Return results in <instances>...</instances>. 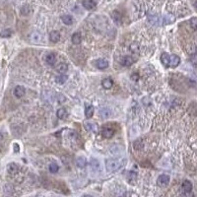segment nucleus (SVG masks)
Listing matches in <instances>:
<instances>
[{
  "mask_svg": "<svg viewBox=\"0 0 197 197\" xmlns=\"http://www.w3.org/2000/svg\"><path fill=\"white\" fill-rule=\"evenodd\" d=\"M90 166H91V169H92V170L94 172H96V174H99V172H102V166H101V163L99 162L98 160L92 159L91 160Z\"/></svg>",
  "mask_w": 197,
  "mask_h": 197,
  "instance_id": "nucleus-4",
  "label": "nucleus"
},
{
  "mask_svg": "<svg viewBox=\"0 0 197 197\" xmlns=\"http://www.w3.org/2000/svg\"><path fill=\"white\" fill-rule=\"evenodd\" d=\"M67 69H68V65L66 63H60L56 67V71L60 74H64L67 71Z\"/></svg>",
  "mask_w": 197,
  "mask_h": 197,
  "instance_id": "nucleus-24",
  "label": "nucleus"
},
{
  "mask_svg": "<svg viewBox=\"0 0 197 197\" xmlns=\"http://www.w3.org/2000/svg\"><path fill=\"white\" fill-rule=\"evenodd\" d=\"M112 115V110L109 107H102L100 109V116L102 118H109Z\"/></svg>",
  "mask_w": 197,
  "mask_h": 197,
  "instance_id": "nucleus-8",
  "label": "nucleus"
},
{
  "mask_svg": "<svg viewBox=\"0 0 197 197\" xmlns=\"http://www.w3.org/2000/svg\"><path fill=\"white\" fill-rule=\"evenodd\" d=\"M190 27L193 30H197V18L190 19Z\"/></svg>",
  "mask_w": 197,
  "mask_h": 197,
  "instance_id": "nucleus-32",
  "label": "nucleus"
},
{
  "mask_svg": "<svg viewBox=\"0 0 197 197\" xmlns=\"http://www.w3.org/2000/svg\"><path fill=\"white\" fill-rule=\"evenodd\" d=\"M96 66H97V68L99 69H105L109 67V62L107 60H105V59H98L97 61H96Z\"/></svg>",
  "mask_w": 197,
  "mask_h": 197,
  "instance_id": "nucleus-13",
  "label": "nucleus"
},
{
  "mask_svg": "<svg viewBox=\"0 0 197 197\" xmlns=\"http://www.w3.org/2000/svg\"><path fill=\"white\" fill-rule=\"evenodd\" d=\"M25 88L22 87V86H17V87L14 89V95H15L16 98H22L24 95H25Z\"/></svg>",
  "mask_w": 197,
  "mask_h": 197,
  "instance_id": "nucleus-12",
  "label": "nucleus"
},
{
  "mask_svg": "<svg viewBox=\"0 0 197 197\" xmlns=\"http://www.w3.org/2000/svg\"><path fill=\"white\" fill-rule=\"evenodd\" d=\"M61 20L62 22H63L65 25H71L72 23H73V18L70 16V15H65V16H62L61 17Z\"/></svg>",
  "mask_w": 197,
  "mask_h": 197,
  "instance_id": "nucleus-26",
  "label": "nucleus"
},
{
  "mask_svg": "<svg viewBox=\"0 0 197 197\" xmlns=\"http://www.w3.org/2000/svg\"><path fill=\"white\" fill-rule=\"evenodd\" d=\"M11 35H12L11 30H4L0 33V37H2V38H8V37H10Z\"/></svg>",
  "mask_w": 197,
  "mask_h": 197,
  "instance_id": "nucleus-31",
  "label": "nucleus"
},
{
  "mask_svg": "<svg viewBox=\"0 0 197 197\" xmlns=\"http://www.w3.org/2000/svg\"><path fill=\"white\" fill-rule=\"evenodd\" d=\"M71 40L74 44H81V40H82V37H81L80 33H75L72 35L71 37Z\"/></svg>",
  "mask_w": 197,
  "mask_h": 197,
  "instance_id": "nucleus-20",
  "label": "nucleus"
},
{
  "mask_svg": "<svg viewBox=\"0 0 197 197\" xmlns=\"http://www.w3.org/2000/svg\"><path fill=\"white\" fill-rule=\"evenodd\" d=\"M114 135V129L110 125H105L102 129V136L104 138L109 139Z\"/></svg>",
  "mask_w": 197,
  "mask_h": 197,
  "instance_id": "nucleus-2",
  "label": "nucleus"
},
{
  "mask_svg": "<svg viewBox=\"0 0 197 197\" xmlns=\"http://www.w3.org/2000/svg\"><path fill=\"white\" fill-rule=\"evenodd\" d=\"M111 18L114 20V22L116 24V25H120L122 23V17L121 14L119 13L118 11H114L111 13Z\"/></svg>",
  "mask_w": 197,
  "mask_h": 197,
  "instance_id": "nucleus-10",
  "label": "nucleus"
},
{
  "mask_svg": "<svg viewBox=\"0 0 197 197\" xmlns=\"http://www.w3.org/2000/svg\"><path fill=\"white\" fill-rule=\"evenodd\" d=\"M144 147V144L142 142V140L141 139H138V140H136L135 142H134V149L135 150H142Z\"/></svg>",
  "mask_w": 197,
  "mask_h": 197,
  "instance_id": "nucleus-29",
  "label": "nucleus"
},
{
  "mask_svg": "<svg viewBox=\"0 0 197 197\" xmlns=\"http://www.w3.org/2000/svg\"><path fill=\"white\" fill-rule=\"evenodd\" d=\"M129 49H130V51L132 52V53L137 54V53H139V49H140V47H139V45L137 44L136 42H133V44L130 45Z\"/></svg>",
  "mask_w": 197,
  "mask_h": 197,
  "instance_id": "nucleus-28",
  "label": "nucleus"
},
{
  "mask_svg": "<svg viewBox=\"0 0 197 197\" xmlns=\"http://www.w3.org/2000/svg\"><path fill=\"white\" fill-rule=\"evenodd\" d=\"M55 60H56V57H55L54 53H49L47 55V57H45V62H47V63L50 66L54 65Z\"/></svg>",
  "mask_w": 197,
  "mask_h": 197,
  "instance_id": "nucleus-18",
  "label": "nucleus"
},
{
  "mask_svg": "<svg viewBox=\"0 0 197 197\" xmlns=\"http://www.w3.org/2000/svg\"><path fill=\"white\" fill-rule=\"evenodd\" d=\"M7 170H8V172L11 174H17V172H18V165L15 164V163H11V164H9L8 167H7Z\"/></svg>",
  "mask_w": 197,
  "mask_h": 197,
  "instance_id": "nucleus-21",
  "label": "nucleus"
},
{
  "mask_svg": "<svg viewBox=\"0 0 197 197\" xmlns=\"http://www.w3.org/2000/svg\"><path fill=\"white\" fill-rule=\"evenodd\" d=\"M195 7H196V8H197V1L195 2Z\"/></svg>",
  "mask_w": 197,
  "mask_h": 197,
  "instance_id": "nucleus-37",
  "label": "nucleus"
},
{
  "mask_svg": "<svg viewBox=\"0 0 197 197\" xmlns=\"http://www.w3.org/2000/svg\"><path fill=\"white\" fill-rule=\"evenodd\" d=\"M102 85L105 89H110L114 86V81L110 78H105L102 81Z\"/></svg>",
  "mask_w": 197,
  "mask_h": 197,
  "instance_id": "nucleus-19",
  "label": "nucleus"
},
{
  "mask_svg": "<svg viewBox=\"0 0 197 197\" xmlns=\"http://www.w3.org/2000/svg\"><path fill=\"white\" fill-rule=\"evenodd\" d=\"M84 126H85L86 130L89 132H92V133H95V134H97L99 132V127L97 124L94 123V122L86 121L85 123H84Z\"/></svg>",
  "mask_w": 197,
  "mask_h": 197,
  "instance_id": "nucleus-3",
  "label": "nucleus"
},
{
  "mask_svg": "<svg viewBox=\"0 0 197 197\" xmlns=\"http://www.w3.org/2000/svg\"><path fill=\"white\" fill-rule=\"evenodd\" d=\"M14 149H15V153H18L19 152V146H18V144H14Z\"/></svg>",
  "mask_w": 197,
  "mask_h": 197,
  "instance_id": "nucleus-35",
  "label": "nucleus"
},
{
  "mask_svg": "<svg viewBox=\"0 0 197 197\" xmlns=\"http://www.w3.org/2000/svg\"><path fill=\"white\" fill-rule=\"evenodd\" d=\"M30 40L33 44H40V40H42V36L37 32H34L32 35H31Z\"/></svg>",
  "mask_w": 197,
  "mask_h": 197,
  "instance_id": "nucleus-15",
  "label": "nucleus"
},
{
  "mask_svg": "<svg viewBox=\"0 0 197 197\" xmlns=\"http://www.w3.org/2000/svg\"><path fill=\"white\" fill-rule=\"evenodd\" d=\"M181 187L185 193H189V192H191V190H192V183L189 181H184L182 182Z\"/></svg>",
  "mask_w": 197,
  "mask_h": 197,
  "instance_id": "nucleus-17",
  "label": "nucleus"
},
{
  "mask_svg": "<svg viewBox=\"0 0 197 197\" xmlns=\"http://www.w3.org/2000/svg\"><path fill=\"white\" fill-rule=\"evenodd\" d=\"M170 55L164 52L162 55H161V62L163 63V65L168 67L170 66Z\"/></svg>",
  "mask_w": 197,
  "mask_h": 197,
  "instance_id": "nucleus-14",
  "label": "nucleus"
},
{
  "mask_svg": "<svg viewBox=\"0 0 197 197\" xmlns=\"http://www.w3.org/2000/svg\"><path fill=\"white\" fill-rule=\"evenodd\" d=\"M58 170H59V167L57 166L56 164H50L49 165V172H52V174H55V172H58Z\"/></svg>",
  "mask_w": 197,
  "mask_h": 197,
  "instance_id": "nucleus-30",
  "label": "nucleus"
},
{
  "mask_svg": "<svg viewBox=\"0 0 197 197\" xmlns=\"http://www.w3.org/2000/svg\"><path fill=\"white\" fill-rule=\"evenodd\" d=\"M124 164V160L121 159H109L105 161V169L109 172H114L118 170Z\"/></svg>",
  "mask_w": 197,
  "mask_h": 197,
  "instance_id": "nucleus-1",
  "label": "nucleus"
},
{
  "mask_svg": "<svg viewBox=\"0 0 197 197\" xmlns=\"http://www.w3.org/2000/svg\"><path fill=\"white\" fill-rule=\"evenodd\" d=\"M56 115H57V117H58V118L64 119L67 115H68V114H67V110L65 109H59L58 110H57Z\"/></svg>",
  "mask_w": 197,
  "mask_h": 197,
  "instance_id": "nucleus-25",
  "label": "nucleus"
},
{
  "mask_svg": "<svg viewBox=\"0 0 197 197\" xmlns=\"http://www.w3.org/2000/svg\"><path fill=\"white\" fill-rule=\"evenodd\" d=\"M49 40H51L52 42H59V40H60V34H59V32H57V31H52V32L49 34Z\"/></svg>",
  "mask_w": 197,
  "mask_h": 197,
  "instance_id": "nucleus-16",
  "label": "nucleus"
},
{
  "mask_svg": "<svg viewBox=\"0 0 197 197\" xmlns=\"http://www.w3.org/2000/svg\"><path fill=\"white\" fill-rule=\"evenodd\" d=\"M87 165V160L85 157H78L76 159V166L78 168H84Z\"/></svg>",
  "mask_w": 197,
  "mask_h": 197,
  "instance_id": "nucleus-22",
  "label": "nucleus"
},
{
  "mask_svg": "<svg viewBox=\"0 0 197 197\" xmlns=\"http://www.w3.org/2000/svg\"><path fill=\"white\" fill-rule=\"evenodd\" d=\"M149 20H152V23L153 24H156V23L158 22V17L157 16H152V18L150 17V18H149Z\"/></svg>",
  "mask_w": 197,
  "mask_h": 197,
  "instance_id": "nucleus-34",
  "label": "nucleus"
},
{
  "mask_svg": "<svg viewBox=\"0 0 197 197\" xmlns=\"http://www.w3.org/2000/svg\"><path fill=\"white\" fill-rule=\"evenodd\" d=\"M67 80V76L65 74H61V75L57 76L56 78H55V82L58 83V84H63L65 83Z\"/></svg>",
  "mask_w": 197,
  "mask_h": 197,
  "instance_id": "nucleus-27",
  "label": "nucleus"
},
{
  "mask_svg": "<svg viewBox=\"0 0 197 197\" xmlns=\"http://www.w3.org/2000/svg\"><path fill=\"white\" fill-rule=\"evenodd\" d=\"M136 181H137V174H136V172H133V170L129 172L128 174H127V181L129 182V184H131V185H134V184L136 183Z\"/></svg>",
  "mask_w": 197,
  "mask_h": 197,
  "instance_id": "nucleus-9",
  "label": "nucleus"
},
{
  "mask_svg": "<svg viewBox=\"0 0 197 197\" xmlns=\"http://www.w3.org/2000/svg\"><path fill=\"white\" fill-rule=\"evenodd\" d=\"M181 63V58H179V56H177V55L175 54H172L170 55V66L172 67H176L179 66V64Z\"/></svg>",
  "mask_w": 197,
  "mask_h": 197,
  "instance_id": "nucleus-11",
  "label": "nucleus"
},
{
  "mask_svg": "<svg viewBox=\"0 0 197 197\" xmlns=\"http://www.w3.org/2000/svg\"><path fill=\"white\" fill-rule=\"evenodd\" d=\"M2 139H3V135H2V133L0 132V141H1Z\"/></svg>",
  "mask_w": 197,
  "mask_h": 197,
  "instance_id": "nucleus-36",
  "label": "nucleus"
},
{
  "mask_svg": "<svg viewBox=\"0 0 197 197\" xmlns=\"http://www.w3.org/2000/svg\"><path fill=\"white\" fill-rule=\"evenodd\" d=\"M94 111H95V109H94L93 105H87L85 109V115L87 118H91L94 114Z\"/></svg>",
  "mask_w": 197,
  "mask_h": 197,
  "instance_id": "nucleus-23",
  "label": "nucleus"
},
{
  "mask_svg": "<svg viewBox=\"0 0 197 197\" xmlns=\"http://www.w3.org/2000/svg\"><path fill=\"white\" fill-rule=\"evenodd\" d=\"M170 176L168 174H162V175H160L159 177H158V181H157V183H158V185H160V186H166V185H168L169 184V182H170Z\"/></svg>",
  "mask_w": 197,
  "mask_h": 197,
  "instance_id": "nucleus-6",
  "label": "nucleus"
},
{
  "mask_svg": "<svg viewBox=\"0 0 197 197\" xmlns=\"http://www.w3.org/2000/svg\"><path fill=\"white\" fill-rule=\"evenodd\" d=\"M82 5H83L84 8L87 9V10H93V9L96 8L97 3H96L94 0H83Z\"/></svg>",
  "mask_w": 197,
  "mask_h": 197,
  "instance_id": "nucleus-7",
  "label": "nucleus"
},
{
  "mask_svg": "<svg viewBox=\"0 0 197 197\" xmlns=\"http://www.w3.org/2000/svg\"><path fill=\"white\" fill-rule=\"evenodd\" d=\"M131 79H132L133 81H137V80L139 79V74H138V73H133V74L131 75Z\"/></svg>",
  "mask_w": 197,
  "mask_h": 197,
  "instance_id": "nucleus-33",
  "label": "nucleus"
},
{
  "mask_svg": "<svg viewBox=\"0 0 197 197\" xmlns=\"http://www.w3.org/2000/svg\"><path fill=\"white\" fill-rule=\"evenodd\" d=\"M119 62H120V64L122 66L128 67V66H130L133 64L134 59H133V57L130 56V55H124V56H122L120 58Z\"/></svg>",
  "mask_w": 197,
  "mask_h": 197,
  "instance_id": "nucleus-5",
  "label": "nucleus"
}]
</instances>
